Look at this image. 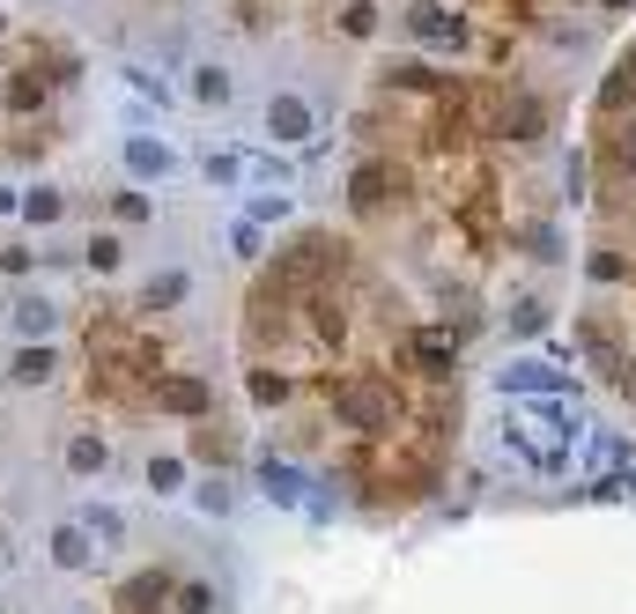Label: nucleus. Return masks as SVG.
I'll return each mask as SVG.
<instances>
[{
	"mask_svg": "<svg viewBox=\"0 0 636 614\" xmlns=\"http://www.w3.org/2000/svg\"><path fill=\"white\" fill-rule=\"evenodd\" d=\"M585 437V415L570 407V400H526V407H511L504 415V444H511L518 467L533 474H555L570 459V444Z\"/></svg>",
	"mask_w": 636,
	"mask_h": 614,
	"instance_id": "1",
	"label": "nucleus"
},
{
	"mask_svg": "<svg viewBox=\"0 0 636 614\" xmlns=\"http://www.w3.org/2000/svg\"><path fill=\"white\" fill-rule=\"evenodd\" d=\"M333 415L348 430H385L400 415V393H392V378H341L333 385Z\"/></svg>",
	"mask_w": 636,
	"mask_h": 614,
	"instance_id": "2",
	"label": "nucleus"
},
{
	"mask_svg": "<svg viewBox=\"0 0 636 614\" xmlns=\"http://www.w3.org/2000/svg\"><path fill=\"white\" fill-rule=\"evenodd\" d=\"M496 385H504L511 400H570V393H577L555 348H548V356H518V363H504V370H496Z\"/></svg>",
	"mask_w": 636,
	"mask_h": 614,
	"instance_id": "3",
	"label": "nucleus"
},
{
	"mask_svg": "<svg viewBox=\"0 0 636 614\" xmlns=\"http://www.w3.org/2000/svg\"><path fill=\"white\" fill-rule=\"evenodd\" d=\"M148 400H156V415H171V422H208V407H215L208 378H193V370H156Z\"/></svg>",
	"mask_w": 636,
	"mask_h": 614,
	"instance_id": "4",
	"label": "nucleus"
},
{
	"mask_svg": "<svg viewBox=\"0 0 636 614\" xmlns=\"http://www.w3.org/2000/svg\"><path fill=\"white\" fill-rule=\"evenodd\" d=\"M119 171L134 178V186H163V178H178V148L163 141V134H126L119 141Z\"/></svg>",
	"mask_w": 636,
	"mask_h": 614,
	"instance_id": "5",
	"label": "nucleus"
},
{
	"mask_svg": "<svg viewBox=\"0 0 636 614\" xmlns=\"http://www.w3.org/2000/svg\"><path fill=\"white\" fill-rule=\"evenodd\" d=\"M267 141H282V148H311V141H318V112H311V97H296V89H274V97H267Z\"/></svg>",
	"mask_w": 636,
	"mask_h": 614,
	"instance_id": "6",
	"label": "nucleus"
},
{
	"mask_svg": "<svg viewBox=\"0 0 636 614\" xmlns=\"http://www.w3.org/2000/svg\"><path fill=\"white\" fill-rule=\"evenodd\" d=\"M259 496H267L274 511H304V496H311V474L289 467V459H274V452H259Z\"/></svg>",
	"mask_w": 636,
	"mask_h": 614,
	"instance_id": "7",
	"label": "nucleus"
},
{
	"mask_svg": "<svg viewBox=\"0 0 636 614\" xmlns=\"http://www.w3.org/2000/svg\"><path fill=\"white\" fill-rule=\"evenodd\" d=\"M392 193H400V171H385V163H363V171L348 178V208H356L363 222L385 215V200H392Z\"/></svg>",
	"mask_w": 636,
	"mask_h": 614,
	"instance_id": "8",
	"label": "nucleus"
},
{
	"mask_svg": "<svg viewBox=\"0 0 636 614\" xmlns=\"http://www.w3.org/2000/svg\"><path fill=\"white\" fill-rule=\"evenodd\" d=\"M629 459H636V437H614V430H600V437L585 444V459H577V467L600 474L592 489H614V474H629Z\"/></svg>",
	"mask_w": 636,
	"mask_h": 614,
	"instance_id": "9",
	"label": "nucleus"
},
{
	"mask_svg": "<svg viewBox=\"0 0 636 614\" xmlns=\"http://www.w3.org/2000/svg\"><path fill=\"white\" fill-rule=\"evenodd\" d=\"M496 141H533L540 134V104L533 97H489V119H481Z\"/></svg>",
	"mask_w": 636,
	"mask_h": 614,
	"instance_id": "10",
	"label": "nucleus"
},
{
	"mask_svg": "<svg viewBox=\"0 0 636 614\" xmlns=\"http://www.w3.org/2000/svg\"><path fill=\"white\" fill-rule=\"evenodd\" d=\"M407 30H415L422 45H444V52H466V45H474V30H466L459 15H444V8H430V0H422L415 15H407Z\"/></svg>",
	"mask_w": 636,
	"mask_h": 614,
	"instance_id": "11",
	"label": "nucleus"
},
{
	"mask_svg": "<svg viewBox=\"0 0 636 614\" xmlns=\"http://www.w3.org/2000/svg\"><path fill=\"white\" fill-rule=\"evenodd\" d=\"M8 319H15V334H23V341H52V326H60V304H52L45 289H23L15 304H8Z\"/></svg>",
	"mask_w": 636,
	"mask_h": 614,
	"instance_id": "12",
	"label": "nucleus"
},
{
	"mask_svg": "<svg viewBox=\"0 0 636 614\" xmlns=\"http://www.w3.org/2000/svg\"><path fill=\"white\" fill-rule=\"evenodd\" d=\"M45 555H52V570H67V578H82V570L97 563V541H89V533H82V526H52V541H45Z\"/></svg>",
	"mask_w": 636,
	"mask_h": 614,
	"instance_id": "13",
	"label": "nucleus"
},
{
	"mask_svg": "<svg viewBox=\"0 0 636 614\" xmlns=\"http://www.w3.org/2000/svg\"><path fill=\"white\" fill-rule=\"evenodd\" d=\"M193 296V267H156L141 282V311H178Z\"/></svg>",
	"mask_w": 636,
	"mask_h": 614,
	"instance_id": "14",
	"label": "nucleus"
},
{
	"mask_svg": "<svg viewBox=\"0 0 636 614\" xmlns=\"http://www.w3.org/2000/svg\"><path fill=\"white\" fill-rule=\"evenodd\" d=\"M67 474H74V481H97V474H112V444H104L97 430H74V437H67Z\"/></svg>",
	"mask_w": 636,
	"mask_h": 614,
	"instance_id": "15",
	"label": "nucleus"
},
{
	"mask_svg": "<svg viewBox=\"0 0 636 614\" xmlns=\"http://www.w3.org/2000/svg\"><path fill=\"white\" fill-rule=\"evenodd\" d=\"M52 370H60V348L52 341H23L15 356H8V385H45Z\"/></svg>",
	"mask_w": 636,
	"mask_h": 614,
	"instance_id": "16",
	"label": "nucleus"
},
{
	"mask_svg": "<svg viewBox=\"0 0 636 614\" xmlns=\"http://www.w3.org/2000/svg\"><path fill=\"white\" fill-rule=\"evenodd\" d=\"M171 578H163V570H134V578H126V585H119V607L126 614H156V607H163V600H171Z\"/></svg>",
	"mask_w": 636,
	"mask_h": 614,
	"instance_id": "17",
	"label": "nucleus"
},
{
	"mask_svg": "<svg viewBox=\"0 0 636 614\" xmlns=\"http://www.w3.org/2000/svg\"><path fill=\"white\" fill-rule=\"evenodd\" d=\"M74 526H82L97 548H119V541H126V511H119V504H97V496L82 504V518H74Z\"/></svg>",
	"mask_w": 636,
	"mask_h": 614,
	"instance_id": "18",
	"label": "nucleus"
},
{
	"mask_svg": "<svg viewBox=\"0 0 636 614\" xmlns=\"http://www.w3.org/2000/svg\"><path fill=\"white\" fill-rule=\"evenodd\" d=\"M186 504H193L200 518H230V511H237V481H222V474H208V481H186Z\"/></svg>",
	"mask_w": 636,
	"mask_h": 614,
	"instance_id": "19",
	"label": "nucleus"
},
{
	"mask_svg": "<svg viewBox=\"0 0 636 614\" xmlns=\"http://www.w3.org/2000/svg\"><path fill=\"white\" fill-rule=\"evenodd\" d=\"M15 215H23L30 230H52V222L67 215V193H60V186H45V178H38V186H30V193H23V208H15Z\"/></svg>",
	"mask_w": 636,
	"mask_h": 614,
	"instance_id": "20",
	"label": "nucleus"
},
{
	"mask_svg": "<svg viewBox=\"0 0 636 614\" xmlns=\"http://www.w3.org/2000/svg\"><path fill=\"white\" fill-rule=\"evenodd\" d=\"M193 97L200 104H230V97H237V82H230L222 60H193Z\"/></svg>",
	"mask_w": 636,
	"mask_h": 614,
	"instance_id": "21",
	"label": "nucleus"
},
{
	"mask_svg": "<svg viewBox=\"0 0 636 614\" xmlns=\"http://www.w3.org/2000/svg\"><path fill=\"white\" fill-rule=\"evenodd\" d=\"M186 474H193V467H186L178 452H156V459H148V474H141V481H148V489H156V496H186Z\"/></svg>",
	"mask_w": 636,
	"mask_h": 614,
	"instance_id": "22",
	"label": "nucleus"
},
{
	"mask_svg": "<svg viewBox=\"0 0 636 614\" xmlns=\"http://www.w3.org/2000/svg\"><path fill=\"white\" fill-rule=\"evenodd\" d=\"M82 267H89V274H119V267H126V237H112V230H97V237L82 245Z\"/></svg>",
	"mask_w": 636,
	"mask_h": 614,
	"instance_id": "23",
	"label": "nucleus"
},
{
	"mask_svg": "<svg viewBox=\"0 0 636 614\" xmlns=\"http://www.w3.org/2000/svg\"><path fill=\"white\" fill-rule=\"evenodd\" d=\"M112 222H119V230H148V222H156V200H148L141 186H126V193H112Z\"/></svg>",
	"mask_w": 636,
	"mask_h": 614,
	"instance_id": "24",
	"label": "nucleus"
},
{
	"mask_svg": "<svg viewBox=\"0 0 636 614\" xmlns=\"http://www.w3.org/2000/svg\"><path fill=\"white\" fill-rule=\"evenodd\" d=\"M245 393H252V407H282V400H289V378L267 370V363H252L245 370Z\"/></svg>",
	"mask_w": 636,
	"mask_h": 614,
	"instance_id": "25",
	"label": "nucleus"
},
{
	"mask_svg": "<svg viewBox=\"0 0 636 614\" xmlns=\"http://www.w3.org/2000/svg\"><path fill=\"white\" fill-rule=\"evenodd\" d=\"M548 319H555V311H548V304H540V296H526V304H511V341H533V334H548Z\"/></svg>",
	"mask_w": 636,
	"mask_h": 614,
	"instance_id": "26",
	"label": "nucleus"
},
{
	"mask_svg": "<svg viewBox=\"0 0 636 614\" xmlns=\"http://www.w3.org/2000/svg\"><path fill=\"white\" fill-rule=\"evenodd\" d=\"M200 171H208V186H245V156H237V148H208Z\"/></svg>",
	"mask_w": 636,
	"mask_h": 614,
	"instance_id": "27",
	"label": "nucleus"
},
{
	"mask_svg": "<svg viewBox=\"0 0 636 614\" xmlns=\"http://www.w3.org/2000/svg\"><path fill=\"white\" fill-rule=\"evenodd\" d=\"M415 356H422V370H459V348H452V334H415Z\"/></svg>",
	"mask_w": 636,
	"mask_h": 614,
	"instance_id": "28",
	"label": "nucleus"
},
{
	"mask_svg": "<svg viewBox=\"0 0 636 614\" xmlns=\"http://www.w3.org/2000/svg\"><path fill=\"white\" fill-rule=\"evenodd\" d=\"M230 252H237V260H267V230H259V222H230Z\"/></svg>",
	"mask_w": 636,
	"mask_h": 614,
	"instance_id": "29",
	"label": "nucleus"
},
{
	"mask_svg": "<svg viewBox=\"0 0 636 614\" xmlns=\"http://www.w3.org/2000/svg\"><path fill=\"white\" fill-rule=\"evenodd\" d=\"M30 267H38V245H30V237H15V245H0V274H8V282H23Z\"/></svg>",
	"mask_w": 636,
	"mask_h": 614,
	"instance_id": "30",
	"label": "nucleus"
},
{
	"mask_svg": "<svg viewBox=\"0 0 636 614\" xmlns=\"http://www.w3.org/2000/svg\"><path fill=\"white\" fill-rule=\"evenodd\" d=\"M585 274H592V282H600V289H607V282H622V274H629V260H622V252H614V245H600V252H592V260H585Z\"/></svg>",
	"mask_w": 636,
	"mask_h": 614,
	"instance_id": "31",
	"label": "nucleus"
},
{
	"mask_svg": "<svg viewBox=\"0 0 636 614\" xmlns=\"http://www.w3.org/2000/svg\"><path fill=\"white\" fill-rule=\"evenodd\" d=\"M563 193H570V200H585V193H592V156H585V148H570V163H563Z\"/></svg>",
	"mask_w": 636,
	"mask_h": 614,
	"instance_id": "32",
	"label": "nucleus"
},
{
	"mask_svg": "<svg viewBox=\"0 0 636 614\" xmlns=\"http://www.w3.org/2000/svg\"><path fill=\"white\" fill-rule=\"evenodd\" d=\"M178 614H215V585H208V578H186V585H178Z\"/></svg>",
	"mask_w": 636,
	"mask_h": 614,
	"instance_id": "33",
	"label": "nucleus"
},
{
	"mask_svg": "<svg viewBox=\"0 0 636 614\" xmlns=\"http://www.w3.org/2000/svg\"><path fill=\"white\" fill-rule=\"evenodd\" d=\"M245 222H289V193H252V208H245Z\"/></svg>",
	"mask_w": 636,
	"mask_h": 614,
	"instance_id": "34",
	"label": "nucleus"
},
{
	"mask_svg": "<svg viewBox=\"0 0 636 614\" xmlns=\"http://www.w3.org/2000/svg\"><path fill=\"white\" fill-rule=\"evenodd\" d=\"M341 30H348V38H370V30H378V0H348Z\"/></svg>",
	"mask_w": 636,
	"mask_h": 614,
	"instance_id": "35",
	"label": "nucleus"
},
{
	"mask_svg": "<svg viewBox=\"0 0 636 614\" xmlns=\"http://www.w3.org/2000/svg\"><path fill=\"white\" fill-rule=\"evenodd\" d=\"M8 104H15V112L45 104V82H38V74H15V82H8Z\"/></svg>",
	"mask_w": 636,
	"mask_h": 614,
	"instance_id": "36",
	"label": "nucleus"
},
{
	"mask_svg": "<svg viewBox=\"0 0 636 614\" xmlns=\"http://www.w3.org/2000/svg\"><path fill=\"white\" fill-rule=\"evenodd\" d=\"M304 511H311L318 526H326V518H333V489H326V481H311V496H304Z\"/></svg>",
	"mask_w": 636,
	"mask_h": 614,
	"instance_id": "37",
	"label": "nucleus"
},
{
	"mask_svg": "<svg viewBox=\"0 0 636 614\" xmlns=\"http://www.w3.org/2000/svg\"><path fill=\"white\" fill-rule=\"evenodd\" d=\"M15 208H23V193H15V186H0V215H15Z\"/></svg>",
	"mask_w": 636,
	"mask_h": 614,
	"instance_id": "38",
	"label": "nucleus"
},
{
	"mask_svg": "<svg viewBox=\"0 0 636 614\" xmlns=\"http://www.w3.org/2000/svg\"><path fill=\"white\" fill-rule=\"evenodd\" d=\"M600 8H614V15H622V8H636V0H600Z\"/></svg>",
	"mask_w": 636,
	"mask_h": 614,
	"instance_id": "39",
	"label": "nucleus"
},
{
	"mask_svg": "<svg viewBox=\"0 0 636 614\" xmlns=\"http://www.w3.org/2000/svg\"><path fill=\"white\" fill-rule=\"evenodd\" d=\"M0 38H8V15H0Z\"/></svg>",
	"mask_w": 636,
	"mask_h": 614,
	"instance_id": "40",
	"label": "nucleus"
},
{
	"mask_svg": "<svg viewBox=\"0 0 636 614\" xmlns=\"http://www.w3.org/2000/svg\"><path fill=\"white\" fill-rule=\"evenodd\" d=\"M74 614H89V607H74Z\"/></svg>",
	"mask_w": 636,
	"mask_h": 614,
	"instance_id": "41",
	"label": "nucleus"
},
{
	"mask_svg": "<svg viewBox=\"0 0 636 614\" xmlns=\"http://www.w3.org/2000/svg\"><path fill=\"white\" fill-rule=\"evenodd\" d=\"M0 614H8V607H0Z\"/></svg>",
	"mask_w": 636,
	"mask_h": 614,
	"instance_id": "42",
	"label": "nucleus"
}]
</instances>
